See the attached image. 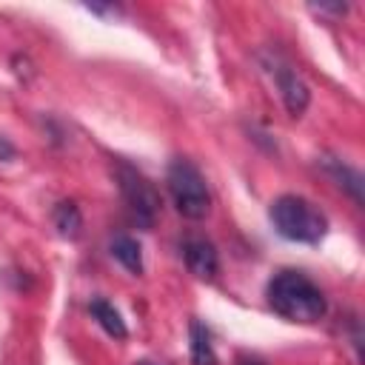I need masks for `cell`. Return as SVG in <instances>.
Wrapping results in <instances>:
<instances>
[{"mask_svg": "<svg viewBox=\"0 0 365 365\" xmlns=\"http://www.w3.org/2000/svg\"><path fill=\"white\" fill-rule=\"evenodd\" d=\"M51 225L57 228V234H60L63 240H77L80 231H83V214H80L77 202L60 200V202L51 208Z\"/></svg>", "mask_w": 365, "mask_h": 365, "instance_id": "obj_10", "label": "cell"}, {"mask_svg": "<svg viewBox=\"0 0 365 365\" xmlns=\"http://www.w3.org/2000/svg\"><path fill=\"white\" fill-rule=\"evenodd\" d=\"M86 9H88V11H94V14H117V9H114V6H97V3H88Z\"/></svg>", "mask_w": 365, "mask_h": 365, "instance_id": "obj_13", "label": "cell"}, {"mask_svg": "<svg viewBox=\"0 0 365 365\" xmlns=\"http://www.w3.org/2000/svg\"><path fill=\"white\" fill-rule=\"evenodd\" d=\"M311 11H319V14H345L348 6L345 3H319V6H311Z\"/></svg>", "mask_w": 365, "mask_h": 365, "instance_id": "obj_12", "label": "cell"}, {"mask_svg": "<svg viewBox=\"0 0 365 365\" xmlns=\"http://www.w3.org/2000/svg\"><path fill=\"white\" fill-rule=\"evenodd\" d=\"M140 365H154V362H140Z\"/></svg>", "mask_w": 365, "mask_h": 365, "instance_id": "obj_15", "label": "cell"}, {"mask_svg": "<svg viewBox=\"0 0 365 365\" xmlns=\"http://www.w3.org/2000/svg\"><path fill=\"white\" fill-rule=\"evenodd\" d=\"M111 257L128 271V274H134V277H140L143 274V248H140V242L134 240V237H128V234H117V237H111Z\"/></svg>", "mask_w": 365, "mask_h": 365, "instance_id": "obj_11", "label": "cell"}, {"mask_svg": "<svg viewBox=\"0 0 365 365\" xmlns=\"http://www.w3.org/2000/svg\"><path fill=\"white\" fill-rule=\"evenodd\" d=\"M88 314L97 319V325L108 334V336H114V339H125L128 336V328H125V319L120 317V311L108 302V299H103V297H94L91 302H88Z\"/></svg>", "mask_w": 365, "mask_h": 365, "instance_id": "obj_8", "label": "cell"}, {"mask_svg": "<svg viewBox=\"0 0 365 365\" xmlns=\"http://www.w3.org/2000/svg\"><path fill=\"white\" fill-rule=\"evenodd\" d=\"M188 356H191V365H217V354H214L208 328L200 319L188 322Z\"/></svg>", "mask_w": 365, "mask_h": 365, "instance_id": "obj_9", "label": "cell"}, {"mask_svg": "<svg viewBox=\"0 0 365 365\" xmlns=\"http://www.w3.org/2000/svg\"><path fill=\"white\" fill-rule=\"evenodd\" d=\"M165 182H168V191H171V200H174L177 211L185 220H205L208 217L211 194H208V185H205V180H202V174L194 163L174 160L168 165Z\"/></svg>", "mask_w": 365, "mask_h": 365, "instance_id": "obj_3", "label": "cell"}, {"mask_svg": "<svg viewBox=\"0 0 365 365\" xmlns=\"http://www.w3.org/2000/svg\"><path fill=\"white\" fill-rule=\"evenodd\" d=\"M237 365H265L259 356H251V354H240L237 356Z\"/></svg>", "mask_w": 365, "mask_h": 365, "instance_id": "obj_14", "label": "cell"}, {"mask_svg": "<svg viewBox=\"0 0 365 365\" xmlns=\"http://www.w3.org/2000/svg\"><path fill=\"white\" fill-rule=\"evenodd\" d=\"M268 305L288 322H319L328 311L325 294L302 271H279L265 288Z\"/></svg>", "mask_w": 365, "mask_h": 365, "instance_id": "obj_1", "label": "cell"}, {"mask_svg": "<svg viewBox=\"0 0 365 365\" xmlns=\"http://www.w3.org/2000/svg\"><path fill=\"white\" fill-rule=\"evenodd\" d=\"M182 259H185V268L200 279H214L220 271L217 248L205 237H188L182 242Z\"/></svg>", "mask_w": 365, "mask_h": 365, "instance_id": "obj_6", "label": "cell"}, {"mask_svg": "<svg viewBox=\"0 0 365 365\" xmlns=\"http://www.w3.org/2000/svg\"><path fill=\"white\" fill-rule=\"evenodd\" d=\"M262 68L268 71L274 88L279 91V100H282L285 111H288L291 117H302L305 108H308V103H311V88H308V83L299 77V71H297L285 57H279V54L262 57Z\"/></svg>", "mask_w": 365, "mask_h": 365, "instance_id": "obj_5", "label": "cell"}, {"mask_svg": "<svg viewBox=\"0 0 365 365\" xmlns=\"http://www.w3.org/2000/svg\"><path fill=\"white\" fill-rule=\"evenodd\" d=\"M268 217H271V225L277 228V234L291 242L317 245L328 234V217L311 200L297 197V194L277 197L268 208Z\"/></svg>", "mask_w": 365, "mask_h": 365, "instance_id": "obj_2", "label": "cell"}, {"mask_svg": "<svg viewBox=\"0 0 365 365\" xmlns=\"http://www.w3.org/2000/svg\"><path fill=\"white\" fill-rule=\"evenodd\" d=\"M322 168L328 171V177H331L345 194H351V200H354L356 205H362V174H359L356 168H351L348 163H342V160H336V157H325V160H322Z\"/></svg>", "mask_w": 365, "mask_h": 365, "instance_id": "obj_7", "label": "cell"}, {"mask_svg": "<svg viewBox=\"0 0 365 365\" xmlns=\"http://www.w3.org/2000/svg\"><path fill=\"white\" fill-rule=\"evenodd\" d=\"M117 185H120V194L134 217V222L140 228H151L160 217V194L157 188L151 185V180L145 174H140L134 165L128 163H117Z\"/></svg>", "mask_w": 365, "mask_h": 365, "instance_id": "obj_4", "label": "cell"}]
</instances>
